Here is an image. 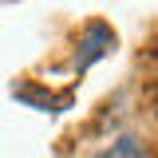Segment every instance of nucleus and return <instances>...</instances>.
<instances>
[{"label":"nucleus","mask_w":158,"mask_h":158,"mask_svg":"<svg viewBox=\"0 0 158 158\" xmlns=\"http://www.w3.org/2000/svg\"><path fill=\"white\" fill-rule=\"evenodd\" d=\"M95 158H150V154H146V146L135 135H123L118 142H111V150H99Z\"/></svg>","instance_id":"2"},{"label":"nucleus","mask_w":158,"mask_h":158,"mask_svg":"<svg viewBox=\"0 0 158 158\" xmlns=\"http://www.w3.org/2000/svg\"><path fill=\"white\" fill-rule=\"evenodd\" d=\"M115 52V32L95 20V24H87V32L79 36V52H75V71H87L91 63H99L103 56H111Z\"/></svg>","instance_id":"1"}]
</instances>
